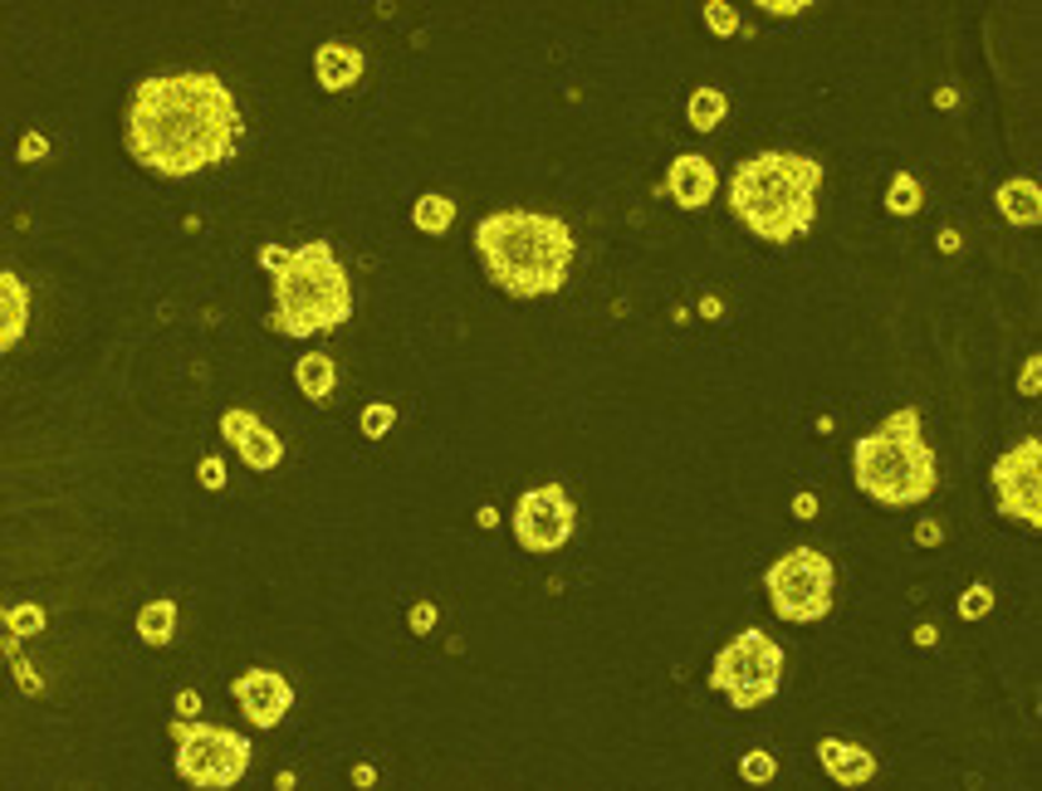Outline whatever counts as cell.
<instances>
[{
    "mask_svg": "<svg viewBox=\"0 0 1042 791\" xmlns=\"http://www.w3.org/2000/svg\"><path fill=\"white\" fill-rule=\"evenodd\" d=\"M122 142L132 162L157 177H196L220 167L240 147V108L236 93L206 69L152 73L128 98Z\"/></svg>",
    "mask_w": 1042,
    "mask_h": 791,
    "instance_id": "obj_1",
    "label": "cell"
},
{
    "mask_svg": "<svg viewBox=\"0 0 1042 791\" xmlns=\"http://www.w3.org/2000/svg\"><path fill=\"white\" fill-rule=\"evenodd\" d=\"M475 254L509 299H548L568 283L578 240L544 210H495L475 226Z\"/></svg>",
    "mask_w": 1042,
    "mask_h": 791,
    "instance_id": "obj_2",
    "label": "cell"
},
{
    "mask_svg": "<svg viewBox=\"0 0 1042 791\" xmlns=\"http://www.w3.org/2000/svg\"><path fill=\"white\" fill-rule=\"evenodd\" d=\"M260 264L275 283V313L269 332L279 338H314V332H334L353 318V289L348 269L328 240H309L299 250H279L265 244Z\"/></svg>",
    "mask_w": 1042,
    "mask_h": 791,
    "instance_id": "obj_3",
    "label": "cell"
},
{
    "mask_svg": "<svg viewBox=\"0 0 1042 791\" xmlns=\"http://www.w3.org/2000/svg\"><path fill=\"white\" fill-rule=\"evenodd\" d=\"M823 167L803 152H754L734 167L730 206L744 230L768 244H793L817 220Z\"/></svg>",
    "mask_w": 1042,
    "mask_h": 791,
    "instance_id": "obj_4",
    "label": "cell"
},
{
    "mask_svg": "<svg viewBox=\"0 0 1042 791\" xmlns=\"http://www.w3.org/2000/svg\"><path fill=\"white\" fill-rule=\"evenodd\" d=\"M852 474L866 499L886 509H915L935 493V454L921 435V411L901 405L891 411L872 435L852 444Z\"/></svg>",
    "mask_w": 1042,
    "mask_h": 791,
    "instance_id": "obj_5",
    "label": "cell"
},
{
    "mask_svg": "<svg viewBox=\"0 0 1042 791\" xmlns=\"http://www.w3.org/2000/svg\"><path fill=\"white\" fill-rule=\"evenodd\" d=\"M171 748H177V772L201 791H230L255 762L245 733L191 719H171Z\"/></svg>",
    "mask_w": 1042,
    "mask_h": 791,
    "instance_id": "obj_6",
    "label": "cell"
},
{
    "mask_svg": "<svg viewBox=\"0 0 1042 791\" xmlns=\"http://www.w3.org/2000/svg\"><path fill=\"white\" fill-rule=\"evenodd\" d=\"M778 679H783V650H778V640L764 635V630H740V635L715 654V664H709V689L725 694L734 709H744V713L774 699Z\"/></svg>",
    "mask_w": 1042,
    "mask_h": 791,
    "instance_id": "obj_7",
    "label": "cell"
},
{
    "mask_svg": "<svg viewBox=\"0 0 1042 791\" xmlns=\"http://www.w3.org/2000/svg\"><path fill=\"white\" fill-rule=\"evenodd\" d=\"M768 587V601L783 621L793 625H807V621H823L832 611V591H837V567H832L817 548H793L768 567L764 577Z\"/></svg>",
    "mask_w": 1042,
    "mask_h": 791,
    "instance_id": "obj_8",
    "label": "cell"
},
{
    "mask_svg": "<svg viewBox=\"0 0 1042 791\" xmlns=\"http://www.w3.org/2000/svg\"><path fill=\"white\" fill-rule=\"evenodd\" d=\"M989 484H994L1003 518L1042 528V444L1038 440H1019L1013 450H1003L994 469H989Z\"/></svg>",
    "mask_w": 1042,
    "mask_h": 791,
    "instance_id": "obj_9",
    "label": "cell"
},
{
    "mask_svg": "<svg viewBox=\"0 0 1042 791\" xmlns=\"http://www.w3.org/2000/svg\"><path fill=\"white\" fill-rule=\"evenodd\" d=\"M573 528H578V509L563 484H538L514 503V538L524 542V552H563Z\"/></svg>",
    "mask_w": 1042,
    "mask_h": 791,
    "instance_id": "obj_10",
    "label": "cell"
},
{
    "mask_svg": "<svg viewBox=\"0 0 1042 791\" xmlns=\"http://www.w3.org/2000/svg\"><path fill=\"white\" fill-rule=\"evenodd\" d=\"M230 694H236L240 703V713L250 719V728H279L289 719V709H294V689H289V679L285 674H275V670H245L230 679Z\"/></svg>",
    "mask_w": 1042,
    "mask_h": 791,
    "instance_id": "obj_11",
    "label": "cell"
},
{
    "mask_svg": "<svg viewBox=\"0 0 1042 791\" xmlns=\"http://www.w3.org/2000/svg\"><path fill=\"white\" fill-rule=\"evenodd\" d=\"M220 435L236 444V454L255 469V474H269V469L285 460V440H279L255 411H240V405L220 415Z\"/></svg>",
    "mask_w": 1042,
    "mask_h": 791,
    "instance_id": "obj_12",
    "label": "cell"
},
{
    "mask_svg": "<svg viewBox=\"0 0 1042 791\" xmlns=\"http://www.w3.org/2000/svg\"><path fill=\"white\" fill-rule=\"evenodd\" d=\"M715 187H720V177H715V167H709V157H701V152H681L666 171V196L681 210H705L715 201Z\"/></svg>",
    "mask_w": 1042,
    "mask_h": 791,
    "instance_id": "obj_13",
    "label": "cell"
},
{
    "mask_svg": "<svg viewBox=\"0 0 1042 791\" xmlns=\"http://www.w3.org/2000/svg\"><path fill=\"white\" fill-rule=\"evenodd\" d=\"M817 762L837 787H866L876 777V758L862 743H847V738H823L817 743Z\"/></svg>",
    "mask_w": 1042,
    "mask_h": 791,
    "instance_id": "obj_14",
    "label": "cell"
},
{
    "mask_svg": "<svg viewBox=\"0 0 1042 791\" xmlns=\"http://www.w3.org/2000/svg\"><path fill=\"white\" fill-rule=\"evenodd\" d=\"M363 69H367V59H363V49H353V44H318V54H314V79H318V89L324 93H348L353 83L363 79Z\"/></svg>",
    "mask_w": 1042,
    "mask_h": 791,
    "instance_id": "obj_15",
    "label": "cell"
},
{
    "mask_svg": "<svg viewBox=\"0 0 1042 791\" xmlns=\"http://www.w3.org/2000/svg\"><path fill=\"white\" fill-rule=\"evenodd\" d=\"M30 328V289L16 279V269L0 274V352H16V342Z\"/></svg>",
    "mask_w": 1042,
    "mask_h": 791,
    "instance_id": "obj_16",
    "label": "cell"
},
{
    "mask_svg": "<svg viewBox=\"0 0 1042 791\" xmlns=\"http://www.w3.org/2000/svg\"><path fill=\"white\" fill-rule=\"evenodd\" d=\"M994 206H999V216L1009 220V226H1038L1042 220V187L1038 181H1028V177H1013V181H1003L999 196H994Z\"/></svg>",
    "mask_w": 1042,
    "mask_h": 791,
    "instance_id": "obj_17",
    "label": "cell"
},
{
    "mask_svg": "<svg viewBox=\"0 0 1042 791\" xmlns=\"http://www.w3.org/2000/svg\"><path fill=\"white\" fill-rule=\"evenodd\" d=\"M294 381H299V391L309 395L314 405H328V395L338 387V362L328 352H304L299 362H294Z\"/></svg>",
    "mask_w": 1042,
    "mask_h": 791,
    "instance_id": "obj_18",
    "label": "cell"
},
{
    "mask_svg": "<svg viewBox=\"0 0 1042 791\" xmlns=\"http://www.w3.org/2000/svg\"><path fill=\"white\" fill-rule=\"evenodd\" d=\"M171 635H177V601H147L142 611H138V640L142 645H152V650H162L171 645Z\"/></svg>",
    "mask_w": 1042,
    "mask_h": 791,
    "instance_id": "obj_19",
    "label": "cell"
},
{
    "mask_svg": "<svg viewBox=\"0 0 1042 791\" xmlns=\"http://www.w3.org/2000/svg\"><path fill=\"white\" fill-rule=\"evenodd\" d=\"M411 226L421 234H446L450 226H456V201L440 196V191H421L416 196V206H411Z\"/></svg>",
    "mask_w": 1042,
    "mask_h": 791,
    "instance_id": "obj_20",
    "label": "cell"
},
{
    "mask_svg": "<svg viewBox=\"0 0 1042 791\" xmlns=\"http://www.w3.org/2000/svg\"><path fill=\"white\" fill-rule=\"evenodd\" d=\"M725 113H730V98L720 89H695L691 103H685V118H691L695 132H715L725 122Z\"/></svg>",
    "mask_w": 1042,
    "mask_h": 791,
    "instance_id": "obj_21",
    "label": "cell"
},
{
    "mask_svg": "<svg viewBox=\"0 0 1042 791\" xmlns=\"http://www.w3.org/2000/svg\"><path fill=\"white\" fill-rule=\"evenodd\" d=\"M921 206H925L921 181H915L911 171H896V177H891V187H886V210L905 220V216H921Z\"/></svg>",
    "mask_w": 1042,
    "mask_h": 791,
    "instance_id": "obj_22",
    "label": "cell"
},
{
    "mask_svg": "<svg viewBox=\"0 0 1042 791\" xmlns=\"http://www.w3.org/2000/svg\"><path fill=\"white\" fill-rule=\"evenodd\" d=\"M705 30L720 34V40H730V34L744 30V20H740V10H734L730 0H705Z\"/></svg>",
    "mask_w": 1042,
    "mask_h": 791,
    "instance_id": "obj_23",
    "label": "cell"
},
{
    "mask_svg": "<svg viewBox=\"0 0 1042 791\" xmlns=\"http://www.w3.org/2000/svg\"><path fill=\"white\" fill-rule=\"evenodd\" d=\"M740 777L750 787L774 782V777H778V758H774V752H744V758H740Z\"/></svg>",
    "mask_w": 1042,
    "mask_h": 791,
    "instance_id": "obj_24",
    "label": "cell"
},
{
    "mask_svg": "<svg viewBox=\"0 0 1042 791\" xmlns=\"http://www.w3.org/2000/svg\"><path fill=\"white\" fill-rule=\"evenodd\" d=\"M391 425H397V405H391V401H373L363 411V435L367 440H383Z\"/></svg>",
    "mask_w": 1042,
    "mask_h": 791,
    "instance_id": "obj_25",
    "label": "cell"
},
{
    "mask_svg": "<svg viewBox=\"0 0 1042 791\" xmlns=\"http://www.w3.org/2000/svg\"><path fill=\"white\" fill-rule=\"evenodd\" d=\"M989 611H994V587H989V582H974V587L960 597V615H964V621H979V615H989Z\"/></svg>",
    "mask_w": 1042,
    "mask_h": 791,
    "instance_id": "obj_26",
    "label": "cell"
},
{
    "mask_svg": "<svg viewBox=\"0 0 1042 791\" xmlns=\"http://www.w3.org/2000/svg\"><path fill=\"white\" fill-rule=\"evenodd\" d=\"M6 630H16V635H40V630H44V611H40V605H10V611H6Z\"/></svg>",
    "mask_w": 1042,
    "mask_h": 791,
    "instance_id": "obj_27",
    "label": "cell"
},
{
    "mask_svg": "<svg viewBox=\"0 0 1042 791\" xmlns=\"http://www.w3.org/2000/svg\"><path fill=\"white\" fill-rule=\"evenodd\" d=\"M1038 391H1042V357L1033 352L1019 372V395H1038Z\"/></svg>",
    "mask_w": 1042,
    "mask_h": 791,
    "instance_id": "obj_28",
    "label": "cell"
},
{
    "mask_svg": "<svg viewBox=\"0 0 1042 791\" xmlns=\"http://www.w3.org/2000/svg\"><path fill=\"white\" fill-rule=\"evenodd\" d=\"M196 479H201L206 489H226V464H220V460H211V454H206V460L196 464Z\"/></svg>",
    "mask_w": 1042,
    "mask_h": 791,
    "instance_id": "obj_29",
    "label": "cell"
},
{
    "mask_svg": "<svg viewBox=\"0 0 1042 791\" xmlns=\"http://www.w3.org/2000/svg\"><path fill=\"white\" fill-rule=\"evenodd\" d=\"M411 630H416V635H431V630H436V605L431 601H416L411 605Z\"/></svg>",
    "mask_w": 1042,
    "mask_h": 791,
    "instance_id": "obj_30",
    "label": "cell"
},
{
    "mask_svg": "<svg viewBox=\"0 0 1042 791\" xmlns=\"http://www.w3.org/2000/svg\"><path fill=\"white\" fill-rule=\"evenodd\" d=\"M49 152V142L40 138V132H30V138L20 142V162H40V157Z\"/></svg>",
    "mask_w": 1042,
    "mask_h": 791,
    "instance_id": "obj_31",
    "label": "cell"
},
{
    "mask_svg": "<svg viewBox=\"0 0 1042 791\" xmlns=\"http://www.w3.org/2000/svg\"><path fill=\"white\" fill-rule=\"evenodd\" d=\"M196 713H201V694H196V689H181L177 694V719H196Z\"/></svg>",
    "mask_w": 1042,
    "mask_h": 791,
    "instance_id": "obj_32",
    "label": "cell"
},
{
    "mask_svg": "<svg viewBox=\"0 0 1042 791\" xmlns=\"http://www.w3.org/2000/svg\"><path fill=\"white\" fill-rule=\"evenodd\" d=\"M758 6H764L768 16H798V10H807V0H758Z\"/></svg>",
    "mask_w": 1042,
    "mask_h": 791,
    "instance_id": "obj_33",
    "label": "cell"
},
{
    "mask_svg": "<svg viewBox=\"0 0 1042 791\" xmlns=\"http://www.w3.org/2000/svg\"><path fill=\"white\" fill-rule=\"evenodd\" d=\"M16 674H20V689H24V694H40V689H44L40 679L30 674V664H24V660H16Z\"/></svg>",
    "mask_w": 1042,
    "mask_h": 791,
    "instance_id": "obj_34",
    "label": "cell"
},
{
    "mask_svg": "<svg viewBox=\"0 0 1042 791\" xmlns=\"http://www.w3.org/2000/svg\"><path fill=\"white\" fill-rule=\"evenodd\" d=\"M348 777H353V787H377V768H367V762H358Z\"/></svg>",
    "mask_w": 1042,
    "mask_h": 791,
    "instance_id": "obj_35",
    "label": "cell"
},
{
    "mask_svg": "<svg viewBox=\"0 0 1042 791\" xmlns=\"http://www.w3.org/2000/svg\"><path fill=\"white\" fill-rule=\"evenodd\" d=\"M793 513H798V518H817V499H813V493H798V499H793Z\"/></svg>",
    "mask_w": 1042,
    "mask_h": 791,
    "instance_id": "obj_36",
    "label": "cell"
},
{
    "mask_svg": "<svg viewBox=\"0 0 1042 791\" xmlns=\"http://www.w3.org/2000/svg\"><path fill=\"white\" fill-rule=\"evenodd\" d=\"M935 244H940L945 254H954V250H960V234H954V230H940V234H935Z\"/></svg>",
    "mask_w": 1042,
    "mask_h": 791,
    "instance_id": "obj_37",
    "label": "cell"
},
{
    "mask_svg": "<svg viewBox=\"0 0 1042 791\" xmlns=\"http://www.w3.org/2000/svg\"><path fill=\"white\" fill-rule=\"evenodd\" d=\"M915 538H921L925 548H935V542H940V523H921V533H915Z\"/></svg>",
    "mask_w": 1042,
    "mask_h": 791,
    "instance_id": "obj_38",
    "label": "cell"
},
{
    "mask_svg": "<svg viewBox=\"0 0 1042 791\" xmlns=\"http://www.w3.org/2000/svg\"><path fill=\"white\" fill-rule=\"evenodd\" d=\"M935 640H940L935 625H921V630H915V645H935Z\"/></svg>",
    "mask_w": 1042,
    "mask_h": 791,
    "instance_id": "obj_39",
    "label": "cell"
},
{
    "mask_svg": "<svg viewBox=\"0 0 1042 791\" xmlns=\"http://www.w3.org/2000/svg\"><path fill=\"white\" fill-rule=\"evenodd\" d=\"M954 103H960V93H954V89H940L935 93V108H954Z\"/></svg>",
    "mask_w": 1042,
    "mask_h": 791,
    "instance_id": "obj_40",
    "label": "cell"
}]
</instances>
